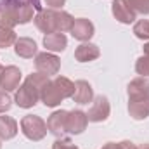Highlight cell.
Returning <instances> with one entry per match:
<instances>
[{"label":"cell","mask_w":149,"mask_h":149,"mask_svg":"<svg viewBox=\"0 0 149 149\" xmlns=\"http://www.w3.org/2000/svg\"><path fill=\"white\" fill-rule=\"evenodd\" d=\"M38 10H42L40 0H0V26L14 28L26 24Z\"/></svg>","instance_id":"1"},{"label":"cell","mask_w":149,"mask_h":149,"mask_svg":"<svg viewBox=\"0 0 149 149\" xmlns=\"http://www.w3.org/2000/svg\"><path fill=\"white\" fill-rule=\"evenodd\" d=\"M33 21H35V26L42 33L50 35V33H66V31H71L74 17L70 12H64V10L42 9V10L37 12V16L33 17Z\"/></svg>","instance_id":"2"},{"label":"cell","mask_w":149,"mask_h":149,"mask_svg":"<svg viewBox=\"0 0 149 149\" xmlns=\"http://www.w3.org/2000/svg\"><path fill=\"white\" fill-rule=\"evenodd\" d=\"M49 83V76L42 73H31L26 76V80L17 87L16 95H14V102L23 108V109H30L37 104L42 97V92L45 88V85Z\"/></svg>","instance_id":"3"},{"label":"cell","mask_w":149,"mask_h":149,"mask_svg":"<svg viewBox=\"0 0 149 149\" xmlns=\"http://www.w3.org/2000/svg\"><path fill=\"white\" fill-rule=\"evenodd\" d=\"M74 94V83L66 78V76H56L54 80H49V83L45 85L40 101L47 106V108H56L59 106L64 99L73 97Z\"/></svg>","instance_id":"4"},{"label":"cell","mask_w":149,"mask_h":149,"mask_svg":"<svg viewBox=\"0 0 149 149\" xmlns=\"http://www.w3.org/2000/svg\"><path fill=\"white\" fill-rule=\"evenodd\" d=\"M21 132L24 134L26 139L33 141V142H38L42 141L49 128H47V121H43L40 116L37 114H26L23 120H21Z\"/></svg>","instance_id":"5"},{"label":"cell","mask_w":149,"mask_h":149,"mask_svg":"<svg viewBox=\"0 0 149 149\" xmlns=\"http://www.w3.org/2000/svg\"><path fill=\"white\" fill-rule=\"evenodd\" d=\"M35 68L45 76H54L61 70V59L50 52H40L35 56Z\"/></svg>","instance_id":"6"},{"label":"cell","mask_w":149,"mask_h":149,"mask_svg":"<svg viewBox=\"0 0 149 149\" xmlns=\"http://www.w3.org/2000/svg\"><path fill=\"white\" fill-rule=\"evenodd\" d=\"M109 113H111V104H109L108 97L106 95H97L92 101V106L87 113V118H88V121L101 123V121H106L109 118Z\"/></svg>","instance_id":"7"},{"label":"cell","mask_w":149,"mask_h":149,"mask_svg":"<svg viewBox=\"0 0 149 149\" xmlns=\"http://www.w3.org/2000/svg\"><path fill=\"white\" fill-rule=\"evenodd\" d=\"M111 12L114 16V19L123 23V24H130L137 19V12L130 7V3L127 0H113Z\"/></svg>","instance_id":"8"},{"label":"cell","mask_w":149,"mask_h":149,"mask_svg":"<svg viewBox=\"0 0 149 149\" xmlns=\"http://www.w3.org/2000/svg\"><path fill=\"white\" fill-rule=\"evenodd\" d=\"M21 78L23 73L17 66H7L0 74V88H3L5 92L17 90V87L21 85Z\"/></svg>","instance_id":"9"},{"label":"cell","mask_w":149,"mask_h":149,"mask_svg":"<svg viewBox=\"0 0 149 149\" xmlns=\"http://www.w3.org/2000/svg\"><path fill=\"white\" fill-rule=\"evenodd\" d=\"M88 125V118H87V113H83L81 109H73V111H68V120H66V132L78 135L81 134Z\"/></svg>","instance_id":"10"},{"label":"cell","mask_w":149,"mask_h":149,"mask_svg":"<svg viewBox=\"0 0 149 149\" xmlns=\"http://www.w3.org/2000/svg\"><path fill=\"white\" fill-rule=\"evenodd\" d=\"M127 95L128 101H139V99H148L149 97V80L144 76L134 78L128 87H127Z\"/></svg>","instance_id":"11"},{"label":"cell","mask_w":149,"mask_h":149,"mask_svg":"<svg viewBox=\"0 0 149 149\" xmlns=\"http://www.w3.org/2000/svg\"><path fill=\"white\" fill-rule=\"evenodd\" d=\"M95 33V28H94V23L85 19V17H78L74 19L73 28H71V35L73 38L80 40V42H88L90 38L94 37Z\"/></svg>","instance_id":"12"},{"label":"cell","mask_w":149,"mask_h":149,"mask_svg":"<svg viewBox=\"0 0 149 149\" xmlns=\"http://www.w3.org/2000/svg\"><path fill=\"white\" fill-rule=\"evenodd\" d=\"M66 120H68V111H64V109L54 111L47 120L49 132L56 137H61L63 134H66Z\"/></svg>","instance_id":"13"},{"label":"cell","mask_w":149,"mask_h":149,"mask_svg":"<svg viewBox=\"0 0 149 149\" xmlns=\"http://www.w3.org/2000/svg\"><path fill=\"white\" fill-rule=\"evenodd\" d=\"M99 56H101V49L90 42H83L74 49V59L78 63H90V61H95Z\"/></svg>","instance_id":"14"},{"label":"cell","mask_w":149,"mask_h":149,"mask_svg":"<svg viewBox=\"0 0 149 149\" xmlns=\"http://www.w3.org/2000/svg\"><path fill=\"white\" fill-rule=\"evenodd\" d=\"M14 52L23 57V59H31L33 56L38 54V47H37V42L33 38H28V37H21L16 40L14 43Z\"/></svg>","instance_id":"15"},{"label":"cell","mask_w":149,"mask_h":149,"mask_svg":"<svg viewBox=\"0 0 149 149\" xmlns=\"http://www.w3.org/2000/svg\"><path fill=\"white\" fill-rule=\"evenodd\" d=\"M73 99L76 104H88L94 101V88L87 80H78L74 83V94Z\"/></svg>","instance_id":"16"},{"label":"cell","mask_w":149,"mask_h":149,"mask_svg":"<svg viewBox=\"0 0 149 149\" xmlns=\"http://www.w3.org/2000/svg\"><path fill=\"white\" fill-rule=\"evenodd\" d=\"M43 47L50 52H63L68 47V38L64 33H50L43 37Z\"/></svg>","instance_id":"17"},{"label":"cell","mask_w":149,"mask_h":149,"mask_svg":"<svg viewBox=\"0 0 149 149\" xmlns=\"http://www.w3.org/2000/svg\"><path fill=\"white\" fill-rule=\"evenodd\" d=\"M17 135V121L12 116H0V139L10 141Z\"/></svg>","instance_id":"18"},{"label":"cell","mask_w":149,"mask_h":149,"mask_svg":"<svg viewBox=\"0 0 149 149\" xmlns=\"http://www.w3.org/2000/svg\"><path fill=\"white\" fill-rule=\"evenodd\" d=\"M128 113L134 120H146L149 116V97L139 101H128Z\"/></svg>","instance_id":"19"},{"label":"cell","mask_w":149,"mask_h":149,"mask_svg":"<svg viewBox=\"0 0 149 149\" xmlns=\"http://www.w3.org/2000/svg\"><path fill=\"white\" fill-rule=\"evenodd\" d=\"M16 40H17V37H16V33H14L12 28L0 26V49H7V47L14 45Z\"/></svg>","instance_id":"20"},{"label":"cell","mask_w":149,"mask_h":149,"mask_svg":"<svg viewBox=\"0 0 149 149\" xmlns=\"http://www.w3.org/2000/svg\"><path fill=\"white\" fill-rule=\"evenodd\" d=\"M134 33L135 37L141 40H149V21L148 19H141L134 24Z\"/></svg>","instance_id":"21"},{"label":"cell","mask_w":149,"mask_h":149,"mask_svg":"<svg viewBox=\"0 0 149 149\" xmlns=\"http://www.w3.org/2000/svg\"><path fill=\"white\" fill-rule=\"evenodd\" d=\"M135 71H137V74L148 78L149 76V56H141V57L137 59V63H135Z\"/></svg>","instance_id":"22"},{"label":"cell","mask_w":149,"mask_h":149,"mask_svg":"<svg viewBox=\"0 0 149 149\" xmlns=\"http://www.w3.org/2000/svg\"><path fill=\"white\" fill-rule=\"evenodd\" d=\"M130 3V7L139 12V14H149V0H127Z\"/></svg>","instance_id":"23"},{"label":"cell","mask_w":149,"mask_h":149,"mask_svg":"<svg viewBox=\"0 0 149 149\" xmlns=\"http://www.w3.org/2000/svg\"><path fill=\"white\" fill-rule=\"evenodd\" d=\"M52 149H78V146L73 144V141L68 137H57V141L52 144Z\"/></svg>","instance_id":"24"},{"label":"cell","mask_w":149,"mask_h":149,"mask_svg":"<svg viewBox=\"0 0 149 149\" xmlns=\"http://www.w3.org/2000/svg\"><path fill=\"white\" fill-rule=\"evenodd\" d=\"M10 106H12V99H10V95H9L5 90H0V114L7 113L9 109H10Z\"/></svg>","instance_id":"25"},{"label":"cell","mask_w":149,"mask_h":149,"mask_svg":"<svg viewBox=\"0 0 149 149\" xmlns=\"http://www.w3.org/2000/svg\"><path fill=\"white\" fill-rule=\"evenodd\" d=\"M45 3L49 5V9H61L64 3H66V0H45Z\"/></svg>","instance_id":"26"},{"label":"cell","mask_w":149,"mask_h":149,"mask_svg":"<svg viewBox=\"0 0 149 149\" xmlns=\"http://www.w3.org/2000/svg\"><path fill=\"white\" fill-rule=\"evenodd\" d=\"M118 149H139V148L130 141H121V142H118Z\"/></svg>","instance_id":"27"},{"label":"cell","mask_w":149,"mask_h":149,"mask_svg":"<svg viewBox=\"0 0 149 149\" xmlns=\"http://www.w3.org/2000/svg\"><path fill=\"white\" fill-rule=\"evenodd\" d=\"M101 149H118V142H108V144H104Z\"/></svg>","instance_id":"28"},{"label":"cell","mask_w":149,"mask_h":149,"mask_svg":"<svg viewBox=\"0 0 149 149\" xmlns=\"http://www.w3.org/2000/svg\"><path fill=\"white\" fill-rule=\"evenodd\" d=\"M144 56H149V42L144 43Z\"/></svg>","instance_id":"29"},{"label":"cell","mask_w":149,"mask_h":149,"mask_svg":"<svg viewBox=\"0 0 149 149\" xmlns=\"http://www.w3.org/2000/svg\"><path fill=\"white\" fill-rule=\"evenodd\" d=\"M139 149H149V144H142V146H141Z\"/></svg>","instance_id":"30"},{"label":"cell","mask_w":149,"mask_h":149,"mask_svg":"<svg viewBox=\"0 0 149 149\" xmlns=\"http://www.w3.org/2000/svg\"><path fill=\"white\" fill-rule=\"evenodd\" d=\"M2 71H3V66H2V64H0V74H2Z\"/></svg>","instance_id":"31"}]
</instances>
